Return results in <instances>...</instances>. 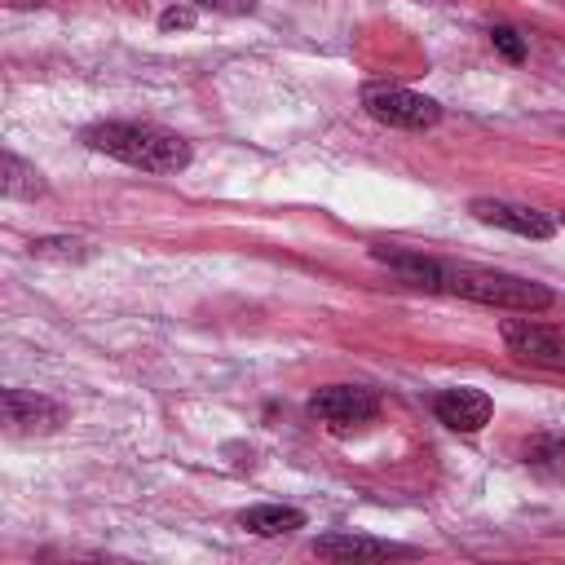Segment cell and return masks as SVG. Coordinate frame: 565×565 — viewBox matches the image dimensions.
Returning a JSON list of instances; mask_svg holds the SVG:
<instances>
[{
    "instance_id": "6da1fadb",
    "label": "cell",
    "mask_w": 565,
    "mask_h": 565,
    "mask_svg": "<svg viewBox=\"0 0 565 565\" xmlns=\"http://www.w3.org/2000/svg\"><path fill=\"white\" fill-rule=\"evenodd\" d=\"M84 141L128 168H141V172H181L190 163V141L159 128V124H93L84 132Z\"/></svg>"
},
{
    "instance_id": "7a4b0ae2",
    "label": "cell",
    "mask_w": 565,
    "mask_h": 565,
    "mask_svg": "<svg viewBox=\"0 0 565 565\" xmlns=\"http://www.w3.org/2000/svg\"><path fill=\"white\" fill-rule=\"evenodd\" d=\"M441 291L477 300V305H494V309H508V313H539V309L552 305V287H543L534 278L499 274V269H472V265H446Z\"/></svg>"
},
{
    "instance_id": "3957f363",
    "label": "cell",
    "mask_w": 565,
    "mask_h": 565,
    "mask_svg": "<svg viewBox=\"0 0 565 565\" xmlns=\"http://www.w3.org/2000/svg\"><path fill=\"white\" fill-rule=\"evenodd\" d=\"M362 106L371 119L388 124V128H433L441 119V106L424 93H411L402 84H366L362 88Z\"/></svg>"
},
{
    "instance_id": "277c9868",
    "label": "cell",
    "mask_w": 565,
    "mask_h": 565,
    "mask_svg": "<svg viewBox=\"0 0 565 565\" xmlns=\"http://www.w3.org/2000/svg\"><path fill=\"white\" fill-rule=\"evenodd\" d=\"M499 335L512 358L543 366V371H565V327L534 322V318H503Z\"/></svg>"
},
{
    "instance_id": "5b68a950",
    "label": "cell",
    "mask_w": 565,
    "mask_h": 565,
    "mask_svg": "<svg viewBox=\"0 0 565 565\" xmlns=\"http://www.w3.org/2000/svg\"><path fill=\"white\" fill-rule=\"evenodd\" d=\"M309 415L322 419L327 428L344 433V428H358V424H371L380 415V397L362 384H327L309 397Z\"/></svg>"
},
{
    "instance_id": "8992f818",
    "label": "cell",
    "mask_w": 565,
    "mask_h": 565,
    "mask_svg": "<svg viewBox=\"0 0 565 565\" xmlns=\"http://www.w3.org/2000/svg\"><path fill=\"white\" fill-rule=\"evenodd\" d=\"M472 216L481 225H499V230H512L521 238H552L556 234V221L530 203H512V199H472Z\"/></svg>"
},
{
    "instance_id": "52a82bcc",
    "label": "cell",
    "mask_w": 565,
    "mask_h": 565,
    "mask_svg": "<svg viewBox=\"0 0 565 565\" xmlns=\"http://www.w3.org/2000/svg\"><path fill=\"white\" fill-rule=\"evenodd\" d=\"M490 397L481 393V388H468V384H459V388H446V393H437V402H433V415L450 428V433H481L486 424H490Z\"/></svg>"
},
{
    "instance_id": "ba28073f",
    "label": "cell",
    "mask_w": 565,
    "mask_h": 565,
    "mask_svg": "<svg viewBox=\"0 0 565 565\" xmlns=\"http://www.w3.org/2000/svg\"><path fill=\"white\" fill-rule=\"evenodd\" d=\"M0 411H4V424L13 433H53L66 415L53 397H40V393H26V388H4Z\"/></svg>"
},
{
    "instance_id": "9c48e42d",
    "label": "cell",
    "mask_w": 565,
    "mask_h": 565,
    "mask_svg": "<svg viewBox=\"0 0 565 565\" xmlns=\"http://www.w3.org/2000/svg\"><path fill=\"white\" fill-rule=\"evenodd\" d=\"M313 556H322V561H380V556H411V547H402V543H384V539H366V534H349V530H335V534L313 539Z\"/></svg>"
},
{
    "instance_id": "30bf717a",
    "label": "cell",
    "mask_w": 565,
    "mask_h": 565,
    "mask_svg": "<svg viewBox=\"0 0 565 565\" xmlns=\"http://www.w3.org/2000/svg\"><path fill=\"white\" fill-rule=\"evenodd\" d=\"M371 256H375V260H384L402 282L424 287V291H441V274H446V265H441V260H433V256L411 252V247H371Z\"/></svg>"
},
{
    "instance_id": "8fae6325",
    "label": "cell",
    "mask_w": 565,
    "mask_h": 565,
    "mask_svg": "<svg viewBox=\"0 0 565 565\" xmlns=\"http://www.w3.org/2000/svg\"><path fill=\"white\" fill-rule=\"evenodd\" d=\"M238 525L256 539H278V534H291L305 525V512L300 508H287V503H256L238 516Z\"/></svg>"
},
{
    "instance_id": "7c38bea8",
    "label": "cell",
    "mask_w": 565,
    "mask_h": 565,
    "mask_svg": "<svg viewBox=\"0 0 565 565\" xmlns=\"http://www.w3.org/2000/svg\"><path fill=\"white\" fill-rule=\"evenodd\" d=\"M0 190H4V199H35V194H44V181H40V172H35L26 159H18L13 150H4Z\"/></svg>"
},
{
    "instance_id": "4fadbf2b",
    "label": "cell",
    "mask_w": 565,
    "mask_h": 565,
    "mask_svg": "<svg viewBox=\"0 0 565 565\" xmlns=\"http://www.w3.org/2000/svg\"><path fill=\"white\" fill-rule=\"evenodd\" d=\"M490 44H494L508 62H521V57H525V40H521L512 26H490Z\"/></svg>"
},
{
    "instance_id": "5bb4252c",
    "label": "cell",
    "mask_w": 565,
    "mask_h": 565,
    "mask_svg": "<svg viewBox=\"0 0 565 565\" xmlns=\"http://www.w3.org/2000/svg\"><path fill=\"white\" fill-rule=\"evenodd\" d=\"M79 247H84V243H75V238H35V243H31L35 256H84Z\"/></svg>"
},
{
    "instance_id": "9a60e30c",
    "label": "cell",
    "mask_w": 565,
    "mask_h": 565,
    "mask_svg": "<svg viewBox=\"0 0 565 565\" xmlns=\"http://www.w3.org/2000/svg\"><path fill=\"white\" fill-rule=\"evenodd\" d=\"M159 26H163V31H185V26H194V4L185 0V4H177V9H163V13H159Z\"/></svg>"
},
{
    "instance_id": "2e32d148",
    "label": "cell",
    "mask_w": 565,
    "mask_h": 565,
    "mask_svg": "<svg viewBox=\"0 0 565 565\" xmlns=\"http://www.w3.org/2000/svg\"><path fill=\"white\" fill-rule=\"evenodd\" d=\"M194 9H212V13H252L256 0H190Z\"/></svg>"
},
{
    "instance_id": "e0dca14e",
    "label": "cell",
    "mask_w": 565,
    "mask_h": 565,
    "mask_svg": "<svg viewBox=\"0 0 565 565\" xmlns=\"http://www.w3.org/2000/svg\"><path fill=\"white\" fill-rule=\"evenodd\" d=\"M561 225H565V212H561Z\"/></svg>"
}]
</instances>
